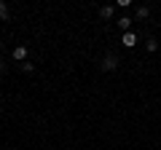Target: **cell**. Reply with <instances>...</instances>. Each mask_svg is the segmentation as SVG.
<instances>
[{"mask_svg": "<svg viewBox=\"0 0 161 150\" xmlns=\"http://www.w3.org/2000/svg\"><path fill=\"white\" fill-rule=\"evenodd\" d=\"M118 67V59L113 56V54H105V59H102V70L105 72H110V70H115Z\"/></svg>", "mask_w": 161, "mask_h": 150, "instance_id": "1", "label": "cell"}, {"mask_svg": "<svg viewBox=\"0 0 161 150\" xmlns=\"http://www.w3.org/2000/svg\"><path fill=\"white\" fill-rule=\"evenodd\" d=\"M14 59H16V62H24V59H27V46H16L14 48Z\"/></svg>", "mask_w": 161, "mask_h": 150, "instance_id": "3", "label": "cell"}, {"mask_svg": "<svg viewBox=\"0 0 161 150\" xmlns=\"http://www.w3.org/2000/svg\"><path fill=\"white\" fill-rule=\"evenodd\" d=\"M8 13H11V11H8V6L0 0V19H8Z\"/></svg>", "mask_w": 161, "mask_h": 150, "instance_id": "7", "label": "cell"}, {"mask_svg": "<svg viewBox=\"0 0 161 150\" xmlns=\"http://www.w3.org/2000/svg\"><path fill=\"white\" fill-rule=\"evenodd\" d=\"M118 27L124 29V32H129V27H132V19H129V16H121V19H118Z\"/></svg>", "mask_w": 161, "mask_h": 150, "instance_id": "4", "label": "cell"}, {"mask_svg": "<svg viewBox=\"0 0 161 150\" xmlns=\"http://www.w3.org/2000/svg\"><path fill=\"white\" fill-rule=\"evenodd\" d=\"M148 16H150V8L148 6H140L137 8V19H148Z\"/></svg>", "mask_w": 161, "mask_h": 150, "instance_id": "6", "label": "cell"}, {"mask_svg": "<svg viewBox=\"0 0 161 150\" xmlns=\"http://www.w3.org/2000/svg\"><path fill=\"white\" fill-rule=\"evenodd\" d=\"M145 48H148V51H156V48H158V43H156V38H148V43H145Z\"/></svg>", "mask_w": 161, "mask_h": 150, "instance_id": "8", "label": "cell"}, {"mask_svg": "<svg viewBox=\"0 0 161 150\" xmlns=\"http://www.w3.org/2000/svg\"><path fill=\"white\" fill-rule=\"evenodd\" d=\"M99 16H102V19H110V16H113V6H102V8H99Z\"/></svg>", "mask_w": 161, "mask_h": 150, "instance_id": "5", "label": "cell"}, {"mask_svg": "<svg viewBox=\"0 0 161 150\" xmlns=\"http://www.w3.org/2000/svg\"><path fill=\"white\" fill-rule=\"evenodd\" d=\"M121 43H124L126 48H134V43H137V35H134V32H124V38H121Z\"/></svg>", "mask_w": 161, "mask_h": 150, "instance_id": "2", "label": "cell"}]
</instances>
